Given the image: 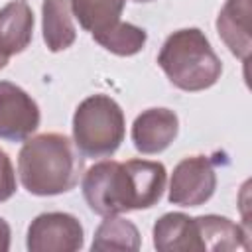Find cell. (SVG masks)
Returning <instances> with one entry per match:
<instances>
[{"label": "cell", "instance_id": "1", "mask_svg": "<svg viewBox=\"0 0 252 252\" xmlns=\"http://www.w3.org/2000/svg\"><path fill=\"white\" fill-rule=\"evenodd\" d=\"M85 161L75 142L57 132L30 136L18 154L24 189L37 197L69 193L83 177Z\"/></svg>", "mask_w": 252, "mask_h": 252}, {"label": "cell", "instance_id": "2", "mask_svg": "<svg viewBox=\"0 0 252 252\" xmlns=\"http://www.w3.org/2000/svg\"><path fill=\"white\" fill-rule=\"evenodd\" d=\"M158 65L173 87L187 93L211 89L222 73L219 55L199 28L169 33L158 53Z\"/></svg>", "mask_w": 252, "mask_h": 252}, {"label": "cell", "instance_id": "3", "mask_svg": "<svg viewBox=\"0 0 252 252\" xmlns=\"http://www.w3.org/2000/svg\"><path fill=\"white\" fill-rule=\"evenodd\" d=\"M126 120L120 104L108 94H91L73 114V142L85 158H110L124 142Z\"/></svg>", "mask_w": 252, "mask_h": 252}, {"label": "cell", "instance_id": "4", "mask_svg": "<svg viewBox=\"0 0 252 252\" xmlns=\"http://www.w3.org/2000/svg\"><path fill=\"white\" fill-rule=\"evenodd\" d=\"M83 197L89 209L100 217L130 211V193L124 161L102 159L83 173Z\"/></svg>", "mask_w": 252, "mask_h": 252}, {"label": "cell", "instance_id": "5", "mask_svg": "<svg viewBox=\"0 0 252 252\" xmlns=\"http://www.w3.org/2000/svg\"><path fill=\"white\" fill-rule=\"evenodd\" d=\"M215 189V161L209 156H189L173 167L167 201L179 207H199L213 197Z\"/></svg>", "mask_w": 252, "mask_h": 252}, {"label": "cell", "instance_id": "6", "mask_svg": "<svg viewBox=\"0 0 252 252\" xmlns=\"http://www.w3.org/2000/svg\"><path fill=\"white\" fill-rule=\"evenodd\" d=\"M85 242V230L75 215L53 211L37 215L26 234L30 252H75Z\"/></svg>", "mask_w": 252, "mask_h": 252}, {"label": "cell", "instance_id": "7", "mask_svg": "<svg viewBox=\"0 0 252 252\" xmlns=\"http://www.w3.org/2000/svg\"><path fill=\"white\" fill-rule=\"evenodd\" d=\"M39 106L22 87L0 81V138L8 142L28 140L39 126Z\"/></svg>", "mask_w": 252, "mask_h": 252}, {"label": "cell", "instance_id": "8", "mask_svg": "<svg viewBox=\"0 0 252 252\" xmlns=\"http://www.w3.org/2000/svg\"><path fill=\"white\" fill-rule=\"evenodd\" d=\"M179 132V118L169 108H148L140 112L132 124V144L144 154H159L171 146Z\"/></svg>", "mask_w": 252, "mask_h": 252}, {"label": "cell", "instance_id": "9", "mask_svg": "<svg viewBox=\"0 0 252 252\" xmlns=\"http://www.w3.org/2000/svg\"><path fill=\"white\" fill-rule=\"evenodd\" d=\"M130 189V207L132 211L150 209L159 203L165 183L167 171L161 161L152 159H128L124 161Z\"/></svg>", "mask_w": 252, "mask_h": 252}, {"label": "cell", "instance_id": "10", "mask_svg": "<svg viewBox=\"0 0 252 252\" xmlns=\"http://www.w3.org/2000/svg\"><path fill=\"white\" fill-rule=\"evenodd\" d=\"M250 16L252 0H224L217 16V32L228 51L242 59L244 63L250 57L252 37H250Z\"/></svg>", "mask_w": 252, "mask_h": 252}, {"label": "cell", "instance_id": "11", "mask_svg": "<svg viewBox=\"0 0 252 252\" xmlns=\"http://www.w3.org/2000/svg\"><path fill=\"white\" fill-rule=\"evenodd\" d=\"M154 248L159 252H201L203 242L195 217L185 213H165L154 224Z\"/></svg>", "mask_w": 252, "mask_h": 252}, {"label": "cell", "instance_id": "12", "mask_svg": "<svg viewBox=\"0 0 252 252\" xmlns=\"http://www.w3.org/2000/svg\"><path fill=\"white\" fill-rule=\"evenodd\" d=\"M199 236L203 242V250L209 252H234V250H250L248 232L220 215H201L195 217Z\"/></svg>", "mask_w": 252, "mask_h": 252}, {"label": "cell", "instance_id": "13", "mask_svg": "<svg viewBox=\"0 0 252 252\" xmlns=\"http://www.w3.org/2000/svg\"><path fill=\"white\" fill-rule=\"evenodd\" d=\"M33 37V12L24 0L8 2L0 8V47L6 55L26 51Z\"/></svg>", "mask_w": 252, "mask_h": 252}, {"label": "cell", "instance_id": "14", "mask_svg": "<svg viewBox=\"0 0 252 252\" xmlns=\"http://www.w3.org/2000/svg\"><path fill=\"white\" fill-rule=\"evenodd\" d=\"M43 41L51 53L65 51L77 39L71 0H43L41 4Z\"/></svg>", "mask_w": 252, "mask_h": 252}, {"label": "cell", "instance_id": "15", "mask_svg": "<svg viewBox=\"0 0 252 252\" xmlns=\"http://www.w3.org/2000/svg\"><path fill=\"white\" fill-rule=\"evenodd\" d=\"M142 238L138 226L120 217V215H110L104 217V220L98 224L94 230V238L91 248L93 250H140Z\"/></svg>", "mask_w": 252, "mask_h": 252}, {"label": "cell", "instance_id": "16", "mask_svg": "<svg viewBox=\"0 0 252 252\" xmlns=\"http://www.w3.org/2000/svg\"><path fill=\"white\" fill-rule=\"evenodd\" d=\"M91 35L100 47L120 57H130V55L140 53L148 41V33L144 28L134 26L130 22H122V20Z\"/></svg>", "mask_w": 252, "mask_h": 252}, {"label": "cell", "instance_id": "17", "mask_svg": "<svg viewBox=\"0 0 252 252\" xmlns=\"http://www.w3.org/2000/svg\"><path fill=\"white\" fill-rule=\"evenodd\" d=\"M124 4L126 0H71V10L83 30L96 33L120 20Z\"/></svg>", "mask_w": 252, "mask_h": 252}, {"label": "cell", "instance_id": "18", "mask_svg": "<svg viewBox=\"0 0 252 252\" xmlns=\"http://www.w3.org/2000/svg\"><path fill=\"white\" fill-rule=\"evenodd\" d=\"M16 193V171L10 156L0 148V203L8 201Z\"/></svg>", "mask_w": 252, "mask_h": 252}, {"label": "cell", "instance_id": "19", "mask_svg": "<svg viewBox=\"0 0 252 252\" xmlns=\"http://www.w3.org/2000/svg\"><path fill=\"white\" fill-rule=\"evenodd\" d=\"M10 238H12L10 224L0 217V252H8L10 250Z\"/></svg>", "mask_w": 252, "mask_h": 252}, {"label": "cell", "instance_id": "20", "mask_svg": "<svg viewBox=\"0 0 252 252\" xmlns=\"http://www.w3.org/2000/svg\"><path fill=\"white\" fill-rule=\"evenodd\" d=\"M8 61H10V55H6V53H4V49L0 47V71L8 65Z\"/></svg>", "mask_w": 252, "mask_h": 252}, {"label": "cell", "instance_id": "21", "mask_svg": "<svg viewBox=\"0 0 252 252\" xmlns=\"http://www.w3.org/2000/svg\"><path fill=\"white\" fill-rule=\"evenodd\" d=\"M134 2H152V0H134Z\"/></svg>", "mask_w": 252, "mask_h": 252}]
</instances>
